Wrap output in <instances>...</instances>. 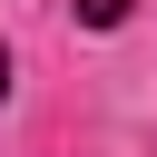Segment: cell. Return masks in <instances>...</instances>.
I'll list each match as a JSON object with an SVG mask.
<instances>
[{
    "label": "cell",
    "instance_id": "cell-1",
    "mask_svg": "<svg viewBox=\"0 0 157 157\" xmlns=\"http://www.w3.org/2000/svg\"><path fill=\"white\" fill-rule=\"evenodd\" d=\"M78 20H88V29H118V20H128V0H78Z\"/></svg>",
    "mask_w": 157,
    "mask_h": 157
},
{
    "label": "cell",
    "instance_id": "cell-2",
    "mask_svg": "<svg viewBox=\"0 0 157 157\" xmlns=\"http://www.w3.org/2000/svg\"><path fill=\"white\" fill-rule=\"evenodd\" d=\"M0 98H10V39H0Z\"/></svg>",
    "mask_w": 157,
    "mask_h": 157
}]
</instances>
